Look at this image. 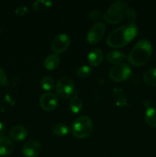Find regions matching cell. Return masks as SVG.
Here are the masks:
<instances>
[{"mask_svg":"<svg viewBox=\"0 0 156 157\" xmlns=\"http://www.w3.org/2000/svg\"><path fill=\"white\" fill-rule=\"evenodd\" d=\"M91 68L89 66L83 65L76 70V75L78 78H81V79H84V78H88L91 75Z\"/></svg>","mask_w":156,"mask_h":157,"instance_id":"23","label":"cell"},{"mask_svg":"<svg viewBox=\"0 0 156 157\" xmlns=\"http://www.w3.org/2000/svg\"><path fill=\"white\" fill-rule=\"evenodd\" d=\"M139 28L136 23H128L112 31L106 38V43L113 48L124 47L138 35Z\"/></svg>","mask_w":156,"mask_h":157,"instance_id":"1","label":"cell"},{"mask_svg":"<svg viewBox=\"0 0 156 157\" xmlns=\"http://www.w3.org/2000/svg\"><path fill=\"white\" fill-rule=\"evenodd\" d=\"M126 57V55L120 51H111L106 55V61L110 64H113L115 65L122 63V61H123Z\"/></svg>","mask_w":156,"mask_h":157,"instance_id":"14","label":"cell"},{"mask_svg":"<svg viewBox=\"0 0 156 157\" xmlns=\"http://www.w3.org/2000/svg\"><path fill=\"white\" fill-rule=\"evenodd\" d=\"M145 120L148 125L151 127H156V109L154 107H149L146 110L145 113Z\"/></svg>","mask_w":156,"mask_h":157,"instance_id":"18","label":"cell"},{"mask_svg":"<svg viewBox=\"0 0 156 157\" xmlns=\"http://www.w3.org/2000/svg\"><path fill=\"white\" fill-rule=\"evenodd\" d=\"M52 132L57 136H67L69 133V127L63 123H58L54 126Z\"/></svg>","mask_w":156,"mask_h":157,"instance_id":"20","label":"cell"},{"mask_svg":"<svg viewBox=\"0 0 156 157\" xmlns=\"http://www.w3.org/2000/svg\"><path fill=\"white\" fill-rule=\"evenodd\" d=\"M0 85L5 87H7L9 86V83L6 72L4 71L1 66H0Z\"/></svg>","mask_w":156,"mask_h":157,"instance_id":"25","label":"cell"},{"mask_svg":"<svg viewBox=\"0 0 156 157\" xmlns=\"http://www.w3.org/2000/svg\"><path fill=\"white\" fill-rule=\"evenodd\" d=\"M73 90L74 83L68 76H64L60 78L55 86L57 96L61 99H67L70 98L73 94Z\"/></svg>","mask_w":156,"mask_h":157,"instance_id":"5","label":"cell"},{"mask_svg":"<svg viewBox=\"0 0 156 157\" xmlns=\"http://www.w3.org/2000/svg\"><path fill=\"white\" fill-rule=\"evenodd\" d=\"M15 149V145L10 138L0 136V156H7L12 154Z\"/></svg>","mask_w":156,"mask_h":157,"instance_id":"11","label":"cell"},{"mask_svg":"<svg viewBox=\"0 0 156 157\" xmlns=\"http://www.w3.org/2000/svg\"><path fill=\"white\" fill-rule=\"evenodd\" d=\"M106 26L102 21H97L90 29L87 35V40L89 44H95L99 42L103 37Z\"/></svg>","mask_w":156,"mask_h":157,"instance_id":"7","label":"cell"},{"mask_svg":"<svg viewBox=\"0 0 156 157\" xmlns=\"http://www.w3.org/2000/svg\"><path fill=\"white\" fill-rule=\"evenodd\" d=\"M152 54V46L148 39L138 41L128 55V61L134 67H141L149 61Z\"/></svg>","mask_w":156,"mask_h":157,"instance_id":"2","label":"cell"},{"mask_svg":"<svg viewBox=\"0 0 156 157\" xmlns=\"http://www.w3.org/2000/svg\"><path fill=\"white\" fill-rule=\"evenodd\" d=\"M6 133V126L3 122L0 121V136H4Z\"/></svg>","mask_w":156,"mask_h":157,"instance_id":"28","label":"cell"},{"mask_svg":"<svg viewBox=\"0 0 156 157\" xmlns=\"http://www.w3.org/2000/svg\"><path fill=\"white\" fill-rule=\"evenodd\" d=\"M113 99L116 105L119 107H124L127 105V98L125 92L122 88L116 87L113 91Z\"/></svg>","mask_w":156,"mask_h":157,"instance_id":"16","label":"cell"},{"mask_svg":"<svg viewBox=\"0 0 156 157\" xmlns=\"http://www.w3.org/2000/svg\"><path fill=\"white\" fill-rule=\"evenodd\" d=\"M132 75V69L129 66L125 63L116 64L110 70V78L113 82L119 83L125 81Z\"/></svg>","mask_w":156,"mask_h":157,"instance_id":"6","label":"cell"},{"mask_svg":"<svg viewBox=\"0 0 156 157\" xmlns=\"http://www.w3.org/2000/svg\"><path fill=\"white\" fill-rule=\"evenodd\" d=\"M41 151V144L36 140H29L23 144L22 153L26 157H36L40 154Z\"/></svg>","mask_w":156,"mask_h":157,"instance_id":"10","label":"cell"},{"mask_svg":"<svg viewBox=\"0 0 156 157\" xmlns=\"http://www.w3.org/2000/svg\"><path fill=\"white\" fill-rule=\"evenodd\" d=\"M155 59H156V53H155Z\"/></svg>","mask_w":156,"mask_h":157,"instance_id":"29","label":"cell"},{"mask_svg":"<svg viewBox=\"0 0 156 157\" xmlns=\"http://www.w3.org/2000/svg\"><path fill=\"white\" fill-rule=\"evenodd\" d=\"M69 107L73 113H78L83 108V101L79 97L74 96L70 100Z\"/></svg>","mask_w":156,"mask_h":157,"instance_id":"19","label":"cell"},{"mask_svg":"<svg viewBox=\"0 0 156 157\" xmlns=\"http://www.w3.org/2000/svg\"><path fill=\"white\" fill-rule=\"evenodd\" d=\"M128 9V5L125 2L117 1L107 9L104 13L103 18L110 24H117L126 16Z\"/></svg>","mask_w":156,"mask_h":157,"instance_id":"3","label":"cell"},{"mask_svg":"<svg viewBox=\"0 0 156 157\" xmlns=\"http://www.w3.org/2000/svg\"><path fill=\"white\" fill-rule=\"evenodd\" d=\"M136 16H137V15H136V12L134 9H128V11H127L126 13V17L128 21H129V23H135Z\"/></svg>","mask_w":156,"mask_h":157,"instance_id":"26","label":"cell"},{"mask_svg":"<svg viewBox=\"0 0 156 157\" xmlns=\"http://www.w3.org/2000/svg\"><path fill=\"white\" fill-rule=\"evenodd\" d=\"M61 63V58L57 54H51L44 59V66L47 70L53 71L58 68Z\"/></svg>","mask_w":156,"mask_h":157,"instance_id":"15","label":"cell"},{"mask_svg":"<svg viewBox=\"0 0 156 157\" xmlns=\"http://www.w3.org/2000/svg\"><path fill=\"white\" fill-rule=\"evenodd\" d=\"M103 60V52L99 48H94L89 53L87 61L89 64L92 67H97Z\"/></svg>","mask_w":156,"mask_h":157,"instance_id":"12","label":"cell"},{"mask_svg":"<svg viewBox=\"0 0 156 157\" xmlns=\"http://www.w3.org/2000/svg\"><path fill=\"white\" fill-rule=\"evenodd\" d=\"M9 136L15 141H22L28 136V130L24 127L21 125L12 127L9 131Z\"/></svg>","mask_w":156,"mask_h":157,"instance_id":"13","label":"cell"},{"mask_svg":"<svg viewBox=\"0 0 156 157\" xmlns=\"http://www.w3.org/2000/svg\"><path fill=\"white\" fill-rule=\"evenodd\" d=\"M41 87L44 90H50L54 87V79L50 76H44L41 80Z\"/></svg>","mask_w":156,"mask_h":157,"instance_id":"22","label":"cell"},{"mask_svg":"<svg viewBox=\"0 0 156 157\" xmlns=\"http://www.w3.org/2000/svg\"><path fill=\"white\" fill-rule=\"evenodd\" d=\"M143 80L148 87H156V67H152L147 71L144 75Z\"/></svg>","mask_w":156,"mask_h":157,"instance_id":"17","label":"cell"},{"mask_svg":"<svg viewBox=\"0 0 156 157\" xmlns=\"http://www.w3.org/2000/svg\"><path fill=\"white\" fill-rule=\"evenodd\" d=\"M39 104L44 111H52L58 107V97L52 92H46L40 98Z\"/></svg>","mask_w":156,"mask_h":157,"instance_id":"9","label":"cell"},{"mask_svg":"<svg viewBox=\"0 0 156 157\" xmlns=\"http://www.w3.org/2000/svg\"><path fill=\"white\" fill-rule=\"evenodd\" d=\"M28 12V8L25 6H19L15 9V14L18 16L24 15Z\"/></svg>","mask_w":156,"mask_h":157,"instance_id":"27","label":"cell"},{"mask_svg":"<svg viewBox=\"0 0 156 157\" xmlns=\"http://www.w3.org/2000/svg\"><path fill=\"white\" fill-rule=\"evenodd\" d=\"M103 16L104 13L102 11L99 10H93L89 13V17H90V19L93 20V21H98V20L103 18Z\"/></svg>","mask_w":156,"mask_h":157,"instance_id":"24","label":"cell"},{"mask_svg":"<svg viewBox=\"0 0 156 157\" xmlns=\"http://www.w3.org/2000/svg\"><path fill=\"white\" fill-rule=\"evenodd\" d=\"M53 5L51 1H44V0H38L32 3V8L34 11L40 12V11H44L46 9L50 8Z\"/></svg>","mask_w":156,"mask_h":157,"instance_id":"21","label":"cell"},{"mask_svg":"<svg viewBox=\"0 0 156 157\" xmlns=\"http://www.w3.org/2000/svg\"><path fill=\"white\" fill-rule=\"evenodd\" d=\"M93 131V123L87 116H80L76 118L72 126V133L76 138L85 139Z\"/></svg>","mask_w":156,"mask_h":157,"instance_id":"4","label":"cell"},{"mask_svg":"<svg viewBox=\"0 0 156 157\" xmlns=\"http://www.w3.org/2000/svg\"><path fill=\"white\" fill-rule=\"evenodd\" d=\"M70 44V38L68 35L61 33L54 38L50 44V48L54 54L62 53L68 48Z\"/></svg>","mask_w":156,"mask_h":157,"instance_id":"8","label":"cell"}]
</instances>
